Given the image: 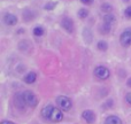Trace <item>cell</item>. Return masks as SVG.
I'll list each match as a JSON object with an SVG mask.
<instances>
[{
  "mask_svg": "<svg viewBox=\"0 0 131 124\" xmlns=\"http://www.w3.org/2000/svg\"><path fill=\"white\" fill-rule=\"evenodd\" d=\"M88 14H89V12L86 10V9H79V10H78L79 18H85L86 16H88Z\"/></svg>",
  "mask_w": 131,
  "mask_h": 124,
  "instance_id": "obj_14",
  "label": "cell"
},
{
  "mask_svg": "<svg viewBox=\"0 0 131 124\" xmlns=\"http://www.w3.org/2000/svg\"><path fill=\"white\" fill-rule=\"evenodd\" d=\"M54 7H55V4H54V2H48V4L45 5V9H48V10L53 9Z\"/></svg>",
  "mask_w": 131,
  "mask_h": 124,
  "instance_id": "obj_17",
  "label": "cell"
},
{
  "mask_svg": "<svg viewBox=\"0 0 131 124\" xmlns=\"http://www.w3.org/2000/svg\"><path fill=\"white\" fill-rule=\"evenodd\" d=\"M0 124H14L13 122H9V121H4V122H1Z\"/></svg>",
  "mask_w": 131,
  "mask_h": 124,
  "instance_id": "obj_21",
  "label": "cell"
},
{
  "mask_svg": "<svg viewBox=\"0 0 131 124\" xmlns=\"http://www.w3.org/2000/svg\"><path fill=\"white\" fill-rule=\"evenodd\" d=\"M83 4H85V5H90V4H92L93 2V0H81Z\"/></svg>",
  "mask_w": 131,
  "mask_h": 124,
  "instance_id": "obj_20",
  "label": "cell"
},
{
  "mask_svg": "<svg viewBox=\"0 0 131 124\" xmlns=\"http://www.w3.org/2000/svg\"><path fill=\"white\" fill-rule=\"evenodd\" d=\"M98 48H99V50H101V51H106L107 50L106 41H99V43H98Z\"/></svg>",
  "mask_w": 131,
  "mask_h": 124,
  "instance_id": "obj_15",
  "label": "cell"
},
{
  "mask_svg": "<svg viewBox=\"0 0 131 124\" xmlns=\"http://www.w3.org/2000/svg\"><path fill=\"white\" fill-rule=\"evenodd\" d=\"M4 21L7 25H15L17 23V18H16L15 15L13 14H6L4 17Z\"/></svg>",
  "mask_w": 131,
  "mask_h": 124,
  "instance_id": "obj_8",
  "label": "cell"
},
{
  "mask_svg": "<svg viewBox=\"0 0 131 124\" xmlns=\"http://www.w3.org/2000/svg\"><path fill=\"white\" fill-rule=\"evenodd\" d=\"M57 104H58V106H59L60 108H61L62 110H64V111H68L72 106L71 101H70L67 97H62V95L57 98Z\"/></svg>",
  "mask_w": 131,
  "mask_h": 124,
  "instance_id": "obj_3",
  "label": "cell"
},
{
  "mask_svg": "<svg viewBox=\"0 0 131 124\" xmlns=\"http://www.w3.org/2000/svg\"><path fill=\"white\" fill-rule=\"evenodd\" d=\"M124 15L127 16V17L131 18V6H130V7H128V8L124 10Z\"/></svg>",
  "mask_w": 131,
  "mask_h": 124,
  "instance_id": "obj_18",
  "label": "cell"
},
{
  "mask_svg": "<svg viewBox=\"0 0 131 124\" xmlns=\"http://www.w3.org/2000/svg\"><path fill=\"white\" fill-rule=\"evenodd\" d=\"M111 29H112V24H108V23H104L101 31L104 32V33H108V32L111 31Z\"/></svg>",
  "mask_w": 131,
  "mask_h": 124,
  "instance_id": "obj_13",
  "label": "cell"
},
{
  "mask_svg": "<svg viewBox=\"0 0 131 124\" xmlns=\"http://www.w3.org/2000/svg\"><path fill=\"white\" fill-rule=\"evenodd\" d=\"M22 99H23V102H24L25 105H28V106H30V107H36L37 104H38V99H37V97L32 92H30V91H25V92L23 93Z\"/></svg>",
  "mask_w": 131,
  "mask_h": 124,
  "instance_id": "obj_2",
  "label": "cell"
},
{
  "mask_svg": "<svg viewBox=\"0 0 131 124\" xmlns=\"http://www.w3.org/2000/svg\"><path fill=\"white\" fill-rule=\"evenodd\" d=\"M34 35H35V36H37V37L43 36V35H44V29H43V28H40V27L35 28V29H34Z\"/></svg>",
  "mask_w": 131,
  "mask_h": 124,
  "instance_id": "obj_11",
  "label": "cell"
},
{
  "mask_svg": "<svg viewBox=\"0 0 131 124\" xmlns=\"http://www.w3.org/2000/svg\"><path fill=\"white\" fill-rule=\"evenodd\" d=\"M61 24H62V27L64 28V30H67L69 33H72V32H74V22H72L71 18L64 17L63 20H62Z\"/></svg>",
  "mask_w": 131,
  "mask_h": 124,
  "instance_id": "obj_6",
  "label": "cell"
},
{
  "mask_svg": "<svg viewBox=\"0 0 131 124\" xmlns=\"http://www.w3.org/2000/svg\"><path fill=\"white\" fill-rule=\"evenodd\" d=\"M105 124H122V121L117 116H108L105 121Z\"/></svg>",
  "mask_w": 131,
  "mask_h": 124,
  "instance_id": "obj_9",
  "label": "cell"
},
{
  "mask_svg": "<svg viewBox=\"0 0 131 124\" xmlns=\"http://www.w3.org/2000/svg\"><path fill=\"white\" fill-rule=\"evenodd\" d=\"M36 78H37L36 74H35V72H30V74H28L27 76L24 77V82L28 84H32L35 81H36Z\"/></svg>",
  "mask_w": 131,
  "mask_h": 124,
  "instance_id": "obj_10",
  "label": "cell"
},
{
  "mask_svg": "<svg viewBox=\"0 0 131 124\" xmlns=\"http://www.w3.org/2000/svg\"><path fill=\"white\" fill-rule=\"evenodd\" d=\"M115 21V17L113 15H106L104 17V23H108V24H113V22Z\"/></svg>",
  "mask_w": 131,
  "mask_h": 124,
  "instance_id": "obj_12",
  "label": "cell"
},
{
  "mask_svg": "<svg viewBox=\"0 0 131 124\" xmlns=\"http://www.w3.org/2000/svg\"><path fill=\"white\" fill-rule=\"evenodd\" d=\"M82 117H83L84 120H85L89 124L94 123V121H95V115H94V113H92L91 110H85V111H83V114H82Z\"/></svg>",
  "mask_w": 131,
  "mask_h": 124,
  "instance_id": "obj_7",
  "label": "cell"
},
{
  "mask_svg": "<svg viewBox=\"0 0 131 124\" xmlns=\"http://www.w3.org/2000/svg\"><path fill=\"white\" fill-rule=\"evenodd\" d=\"M101 9L104 12H112V9H113V7H112V5L109 4H104L101 6Z\"/></svg>",
  "mask_w": 131,
  "mask_h": 124,
  "instance_id": "obj_16",
  "label": "cell"
},
{
  "mask_svg": "<svg viewBox=\"0 0 131 124\" xmlns=\"http://www.w3.org/2000/svg\"><path fill=\"white\" fill-rule=\"evenodd\" d=\"M120 41L122 44V46H124V47H128V46L131 45V30H125L121 35Z\"/></svg>",
  "mask_w": 131,
  "mask_h": 124,
  "instance_id": "obj_5",
  "label": "cell"
},
{
  "mask_svg": "<svg viewBox=\"0 0 131 124\" xmlns=\"http://www.w3.org/2000/svg\"><path fill=\"white\" fill-rule=\"evenodd\" d=\"M41 115H43V117H45L47 121H50V122H60V121H62V118H63V115H62V113L59 110L58 108H55V107L53 106H46L43 108V110H41Z\"/></svg>",
  "mask_w": 131,
  "mask_h": 124,
  "instance_id": "obj_1",
  "label": "cell"
},
{
  "mask_svg": "<svg viewBox=\"0 0 131 124\" xmlns=\"http://www.w3.org/2000/svg\"><path fill=\"white\" fill-rule=\"evenodd\" d=\"M94 75L99 79H107L109 77V75H111V72H109V70L106 67L99 65V67H97L94 69Z\"/></svg>",
  "mask_w": 131,
  "mask_h": 124,
  "instance_id": "obj_4",
  "label": "cell"
},
{
  "mask_svg": "<svg viewBox=\"0 0 131 124\" xmlns=\"http://www.w3.org/2000/svg\"><path fill=\"white\" fill-rule=\"evenodd\" d=\"M128 85H129V86H130V87H131V78L129 79V81H128Z\"/></svg>",
  "mask_w": 131,
  "mask_h": 124,
  "instance_id": "obj_22",
  "label": "cell"
},
{
  "mask_svg": "<svg viewBox=\"0 0 131 124\" xmlns=\"http://www.w3.org/2000/svg\"><path fill=\"white\" fill-rule=\"evenodd\" d=\"M125 100H127L128 104L131 105V93H129V94H127V97H125Z\"/></svg>",
  "mask_w": 131,
  "mask_h": 124,
  "instance_id": "obj_19",
  "label": "cell"
}]
</instances>
